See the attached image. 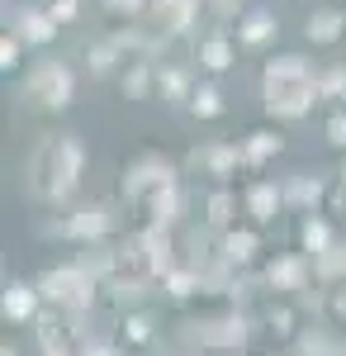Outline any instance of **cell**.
I'll return each instance as SVG.
<instances>
[{
    "label": "cell",
    "instance_id": "obj_1",
    "mask_svg": "<svg viewBox=\"0 0 346 356\" xmlns=\"http://www.w3.org/2000/svg\"><path fill=\"white\" fill-rule=\"evenodd\" d=\"M43 295L48 300H72V304H85L90 300V280L81 271H53L43 280Z\"/></svg>",
    "mask_w": 346,
    "mask_h": 356
},
{
    "label": "cell",
    "instance_id": "obj_2",
    "mask_svg": "<svg viewBox=\"0 0 346 356\" xmlns=\"http://www.w3.org/2000/svg\"><path fill=\"white\" fill-rule=\"evenodd\" d=\"M266 280L275 285V290H304V261L285 257V261H275V266L266 271Z\"/></svg>",
    "mask_w": 346,
    "mask_h": 356
},
{
    "label": "cell",
    "instance_id": "obj_3",
    "mask_svg": "<svg viewBox=\"0 0 346 356\" xmlns=\"http://www.w3.org/2000/svg\"><path fill=\"white\" fill-rule=\"evenodd\" d=\"M5 314H10V318H28V314H33V290L15 285V290L5 295Z\"/></svg>",
    "mask_w": 346,
    "mask_h": 356
},
{
    "label": "cell",
    "instance_id": "obj_4",
    "mask_svg": "<svg viewBox=\"0 0 346 356\" xmlns=\"http://www.w3.org/2000/svg\"><path fill=\"white\" fill-rule=\"evenodd\" d=\"M252 247H256L252 233H233V238L223 243V257H228V261H247V257H252Z\"/></svg>",
    "mask_w": 346,
    "mask_h": 356
},
{
    "label": "cell",
    "instance_id": "obj_5",
    "mask_svg": "<svg viewBox=\"0 0 346 356\" xmlns=\"http://www.w3.org/2000/svg\"><path fill=\"white\" fill-rule=\"evenodd\" d=\"M304 243L313 247V252H322V247H327V228H322V223H308V228H304Z\"/></svg>",
    "mask_w": 346,
    "mask_h": 356
},
{
    "label": "cell",
    "instance_id": "obj_6",
    "mask_svg": "<svg viewBox=\"0 0 346 356\" xmlns=\"http://www.w3.org/2000/svg\"><path fill=\"white\" fill-rule=\"evenodd\" d=\"M270 204H275V195H270V191H256V195H252V209H256V219H270Z\"/></svg>",
    "mask_w": 346,
    "mask_h": 356
},
{
    "label": "cell",
    "instance_id": "obj_7",
    "mask_svg": "<svg viewBox=\"0 0 346 356\" xmlns=\"http://www.w3.org/2000/svg\"><path fill=\"white\" fill-rule=\"evenodd\" d=\"M100 228H105V219H100L95 209H90V219H76V223H72V233H100Z\"/></svg>",
    "mask_w": 346,
    "mask_h": 356
},
{
    "label": "cell",
    "instance_id": "obj_8",
    "mask_svg": "<svg viewBox=\"0 0 346 356\" xmlns=\"http://www.w3.org/2000/svg\"><path fill=\"white\" fill-rule=\"evenodd\" d=\"M190 285H195L190 275H171V295H190Z\"/></svg>",
    "mask_w": 346,
    "mask_h": 356
},
{
    "label": "cell",
    "instance_id": "obj_9",
    "mask_svg": "<svg viewBox=\"0 0 346 356\" xmlns=\"http://www.w3.org/2000/svg\"><path fill=\"white\" fill-rule=\"evenodd\" d=\"M85 356H114V352H109V347H90Z\"/></svg>",
    "mask_w": 346,
    "mask_h": 356
},
{
    "label": "cell",
    "instance_id": "obj_10",
    "mask_svg": "<svg viewBox=\"0 0 346 356\" xmlns=\"http://www.w3.org/2000/svg\"><path fill=\"white\" fill-rule=\"evenodd\" d=\"M337 314H346V290H342V295H337Z\"/></svg>",
    "mask_w": 346,
    "mask_h": 356
},
{
    "label": "cell",
    "instance_id": "obj_11",
    "mask_svg": "<svg viewBox=\"0 0 346 356\" xmlns=\"http://www.w3.org/2000/svg\"><path fill=\"white\" fill-rule=\"evenodd\" d=\"M5 356H15V352H5Z\"/></svg>",
    "mask_w": 346,
    "mask_h": 356
}]
</instances>
